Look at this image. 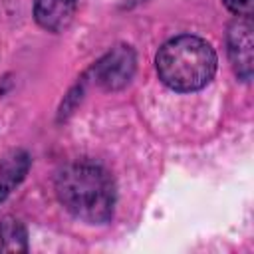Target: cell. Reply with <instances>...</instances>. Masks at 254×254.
I'll return each instance as SVG.
<instances>
[{"label":"cell","instance_id":"1","mask_svg":"<svg viewBox=\"0 0 254 254\" xmlns=\"http://www.w3.org/2000/svg\"><path fill=\"white\" fill-rule=\"evenodd\" d=\"M60 204L85 224H107L113 218L117 187L111 173L97 161L77 159L64 165L54 181Z\"/></svg>","mask_w":254,"mask_h":254},{"label":"cell","instance_id":"2","mask_svg":"<svg viewBox=\"0 0 254 254\" xmlns=\"http://www.w3.org/2000/svg\"><path fill=\"white\" fill-rule=\"evenodd\" d=\"M218 67L214 48L200 36L181 34L167 40L157 56L155 69L159 79L173 91L190 93L206 87Z\"/></svg>","mask_w":254,"mask_h":254},{"label":"cell","instance_id":"3","mask_svg":"<svg viewBox=\"0 0 254 254\" xmlns=\"http://www.w3.org/2000/svg\"><path fill=\"white\" fill-rule=\"evenodd\" d=\"M137 69V54L129 44H115L109 48L85 73L103 91H119L131 83Z\"/></svg>","mask_w":254,"mask_h":254},{"label":"cell","instance_id":"4","mask_svg":"<svg viewBox=\"0 0 254 254\" xmlns=\"http://www.w3.org/2000/svg\"><path fill=\"white\" fill-rule=\"evenodd\" d=\"M252 18L234 16V20L226 26V56L232 71L240 81L252 79Z\"/></svg>","mask_w":254,"mask_h":254},{"label":"cell","instance_id":"5","mask_svg":"<svg viewBox=\"0 0 254 254\" xmlns=\"http://www.w3.org/2000/svg\"><path fill=\"white\" fill-rule=\"evenodd\" d=\"M77 0H34L36 24L52 34L64 32L75 16Z\"/></svg>","mask_w":254,"mask_h":254},{"label":"cell","instance_id":"6","mask_svg":"<svg viewBox=\"0 0 254 254\" xmlns=\"http://www.w3.org/2000/svg\"><path fill=\"white\" fill-rule=\"evenodd\" d=\"M32 167V157L26 149H12L0 157V204L24 183Z\"/></svg>","mask_w":254,"mask_h":254},{"label":"cell","instance_id":"7","mask_svg":"<svg viewBox=\"0 0 254 254\" xmlns=\"http://www.w3.org/2000/svg\"><path fill=\"white\" fill-rule=\"evenodd\" d=\"M0 252H28V230L14 218H0Z\"/></svg>","mask_w":254,"mask_h":254},{"label":"cell","instance_id":"8","mask_svg":"<svg viewBox=\"0 0 254 254\" xmlns=\"http://www.w3.org/2000/svg\"><path fill=\"white\" fill-rule=\"evenodd\" d=\"M83 85H85V81H77V83L67 91V95L64 97V101H62V105H60V109H58V121H62V119H65L67 115L73 113L75 105L81 101Z\"/></svg>","mask_w":254,"mask_h":254},{"label":"cell","instance_id":"9","mask_svg":"<svg viewBox=\"0 0 254 254\" xmlns=\"http://www.w3.org/2000/svg\"><path fill=\"white\" fill-rule=\"evenodd\" d=\"M222 4L234 16L252 18V0H222Z\"/></svg>","mask_w":254,"mask_h":254}]
</instances>
